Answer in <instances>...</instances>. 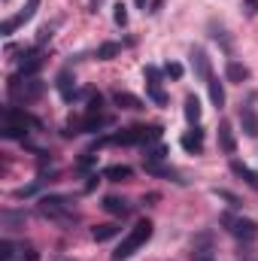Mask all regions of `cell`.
<instances>
[{"label": "cell", "mask_w": 258, "mask_h": 261, "mask_svg": "<svg viewBox=\"0 0 258 261\" xmlns=\"http://www.w3.org/2000/svg\"><path fill=\"white\" fill-rule=\"evenodd\" d=\"M219 222L237 237V240H255L258 237V222H252V219H243V216H234V213H222L219 216Z\"/></svg>", "instance_id": "cell-5"}, {"label": "cell", "mask_w": 258, "mask_h": 261, "mask_svg": "<svg viewBox=\"0 0 258 261\" xmlns=\"http://www.w3.org/2000/svg\"><path fill=\"white\" fill-rule=\"evenodd\" d=\"M143 167H146L149 176H164V179H170V182H176V186H186V182H189L176 167H167V164H149V161H143Z\"/></svg>", "instance_id": "cell-8"}, {"label": "cell", "mask_w": 258, "mask_h": 261, "mask_svg": "<svg viewBox=\"0 0 258 261\" xmlns=\"http://www.w3.org/2000/svg\"><path fill=\"white\" fill-rule=\"evenodd\" d=\"M179 143H183V149H186V152H192V155L203 152V128H197V125H194L189 134H183V140H179Z\"/></svg>", "instance_id": "cell-13"}, {"label": "cell", "mask_w": 258, "mask_h": 261, "mask_svg": "<svg viewBox=\"0 0 258 261\" xmlns=\"http://www.w3.org/2000/svg\"><path fill=\"white\" fill-rule=\"evenodd\" d=\"M152 231H155V225L149 222V219H140L134 228H131L128 234L122 237V243L116 246V252H113V261H128L140 246H146L149 243V237H152Z\"/></svg>", "instance_id": "cell-3"}, {"label": "cell", "mask_w": 258, "mask_h": 261, "mask_svg": "<svg viewBox=\"0 0 258 261\" xmlns=\"http://www.w3.org/2000/svg\"><path fill=\"white\" fill-rule=\"evenodd\" d=\"M0 219H3V225H6V228H12V225H21V222H24V213L3 210V213H0Z\"/></svg>", "instance_id": "cell-28"}, {"label": "cell", "mask_w": 258, "mask_h": 261, "mask_svg": "<svg viewBox=\"0 0 258 261\" xmlns=\"http://www.w3.org/2000/svg\"><path fill=\"white\" fill-rule=\"evenodd\" d=\"M100 110H104V97L97 91H91L88 94V103H85V116H100Z\"/></svg>", "instance_id": "cell-25"}, {"label": "cell", "mask_w": 258, "mask_h": 261, "mask_svg": "<svg viewBox=\"0 0 258 261\" xmlns=\"http://www.w3.org/2000/svg\"><path fill=\"white\" fill-rule=\"evenodd\" d=\"M6 91H9V97L12 100H24V103H31V100H37L43 91H46V85L40 82V79H34V76H12L9 82H6Z\"/></svg>", "instance_id": "cell-4"}, {"label": "cell", "mask_w": 258, "mask_h": 261, "mask_svg": "<svg viewBox=\"0 0 258 261\" xmlns=\"http://www.w3.org/2000/svg\"><path fill=\"white\" fill-rule=\"evenodd\" d=\"M119 52H122V43H100L97 52H94V58H97V61H113Z\"/></svg>", "instance_id": "cell-22"}, {"label": "cell", "mask_w": 258, "mask_h": 261, "mask_svg": "<svg viewBox=\"0 0 258 261\" xmlns=\"http://www.w3.org/2000/svg\"><path fill=\"white\" fill-rule=\"evenodd\" d=\"M113 18H116L119 28H125V24H128V6H125V3H116V6H113Z\"/></svg>", "instance_id": "cell-30"}, {"label": "cell", "mask_w": 258, "mask_h": 261, "mask_svg": "<svg viewBox=\"0 0 258 261\" xmlns=\"http://www.w3.org/2000/svg\"><path fill=\"white\" fill-rule=\"evenodd\" d=\"M46 64V58L37 52V49H31V52H21V64H18V73L21 76H34L40 67Z\"/></svg>", "instance_id": "cell-11"}, {"label": "cell", "mask_w": 258, "mask_h": 261, "mask_svg": "<svg viewBox=\"0 0 258 261\" xmlns=\"http://www.w3.org/2000/svg\"><path fill=\"white\" fill-rule=\"evenodd\" d=\"M155 85H161V70L155 64L146 67V88H155Z\"/></svg>", "instance_id": "cell-29"}, {"label": "cell", "mask_w": 258, "mask_h": 261, "mask_svg": "<svg viewBox=\"0 0 258 261\" xmlns=\"http://www.w3.org/2000/svg\"><path fill=\"white\" fill-rule=\"evenodd\" d=\"M192 261H216V255H213L210 246H200V249H194L192 252Z\"/></svg>", "instance_id": "cell-34"}, {"label": "cell", "mask_w": 258, "mask_h": 261, "mask_svg": "<svg viewBox=\"0 0 258 261\" xmlns=\"http://www.w3.org/2000/svg\"><path fill=\"white\" fill-rule=\"evenodd\" d=\"M73 197L70 195H46L40 197V216L43 219H49V222H55V225H61V228H73L76 225V213H73Z\"/></svg>", "instance_id": "cell-1"}, {"label": "cell", "mask_w": 258, "mask_h": 261, "mask_svg": "<svg viewBox=\"0 0 258 261\" xmlns=\"http://www.w3.org/2000/svg\"><path fill=\"white\" fill-rule=\"evenodd\" d=\"M104 0H88V12H97V6H100Z\"/></svg>", "instance_id": "cell-37"}, {"label": "cell", "mask_w": 258, "mask_h": 261, "mask_svg": "<svg viewBox=\"0 0 258 261\" xmlns=\"http://www.w3.org/2000/svg\"><path fill=\"white\" fill-rule=\"evenodd\" d=\"M207 91H210V100H213V107H216V110H222V107H225V88H222V82H219L216 76L207 82Z\"/></svg>", "instance_id": "cell-20"}, {"label": "cell", "mask_w": 258, "mask_h": 261, "mask_svg": "<svg viewBox=\"0 0 258 261\" xmlns=\"http://www.w3.org/2000/svg\"><path fill=\"white\" fill-rule=\"evenodd\" d=\"M219 149L225 152V155H234V149H237V140H234V130L228 122H222L219 125Z\"/></svg>", "instance_id": "cell-17"}, {"label": "cell", "mask_w": 258, "mask_h": 261, "mask_svg": "<svg viewBox=\"0 0 258 261\" xmlns=\"http://www.w3.org/2000/svg\"><path fill=\"white\" fill-rule=\"evenodd\" d=\"M15 252H18V243H12V240H0V261H12L15 258Z\"/></svg>", "instance_id": "cell-27"}, {"label": "cell", "mask_w": 258, "mask_h": 261, "mask_svg": "<svg viewBox=\"0 0 258 261\" xmlns=\"http://www.w3.org/2000/svg\"><path fill=\"white\" fill-rule=\"evenodd\" d=\"M55 88H58V94L64 97L67 103L76 97V79L70 76V70H61V73H58V82H55Z\"/></svg>", "instance_id": "cell-15"}, {"label": "cell", "mask_w": 258, "mask_h": 261, "mask_svg": "<svg viewBox=\"0 0 258 261\" xmlns=\"http://www.w3.org/2000/svg\"><path fill=\"white\" fill-rule=\"evenodd\" d=\"M37 9H40V0H28V3L12 15V18H6V21H3V28H0V31H3V37H9L15 28H21L24 21H31V18L37 15Z\"/></svg>", "instance_id": "cell-6"}, {"label": "cell", "mask_w": 258, "mask_h": 261, "mask_svg": "<svg viewBox=\"0 0 258 261\" xmlns=\"http://www.w3.org/2000/svg\"><path fill=\"white\" fill-rule=\"evenodd\" d=\"M119 234H122V225H116V222H107V225L91 228V237H94L97 243H107V240H113V237H119Z\"/></svg>", "instance_id": "cell-18"}, {"label": "cell", "mask_w": 258, "mask_h": 261, "mask_svg": "<svg viewBox=\"0 0 258 261\" xmlns=\"http://www.w3.org/2000/svg\"><path fill=\"white\" fill-rule=\"evenodd\" d=\"M164 73H167L170 79H183V73H186V67L179 64V61H167V67H164Z\"/></svg>", "instance_id": "cell-33"}, {"label": "cell", "mask_w": 258, "mask_h": 261, "mask_svg": "<svg viewBox=\"0 0 258 261\" xmlns=\"http://www.w3.org/2000/svg\"><path fill=\"white\" fill-rule=\"evenodd\" d=\"M243 9H246V15H255L258 12V0H243Z\"/></svg>", "instance_id": "cell-36"}, {"label": "cell", "mask_w": 258, "mask_h": 261, "mask_svg": "<svg viewBox=\"0 0 258 261\" xmlns=\"http://www.w3.org/2000/svg\"><path fill=\"white\" fill-rule=\"evenodd\" d=\"M225 76H228V82H240V85H243V82L252 76V70L246 64H240V61H228V64H225Z\"/></svg>", "instance_id": "cell-16"}, {"label": "cell", "mask_w": 258, "mask_h": 261, "mask_svg": "<svg viewBox=\"0 0 258 261\" xmlns=\"http://www.w3.org/2000/svg\"><path fill=\"white\" fill-rule=\"evenodd\" d=\"M240 128H243L246 137H252V140L258 137V113L249 107V103H243V107H240Z\"/></svg>", "instance_id": "cell-12"}, {"label": "cell", "mask_w": 258, "mask_h": 261, "mask_svg": "<svg viewBox=\"0 0 258 261\" xmlns=\"http://www.w3.org/2000/svg\"><path fill=\"white\" fill-rule=\"evenodd\" d=\"M131 176H134V170L128 164H113V167L104 170V179H110V182H128Z\"/></svg>", "instance_id": "cell-19"}, {"label": "cell", "mask_w": 258, "mask_h": 261, "mask_svg": "<svg viewBox=\"0 0 258 261\" xmlns=\"http://www.w3.org/2000/svg\"><path fill=\"white\" fill-rule=\"evenodd\" d=\"M189 58H192V70L197 79H203V82H210L213 79V67H210V58H207V52L200 49V46H194L192 52H189Z\"/></svg>", "instance_id": "cell-7"}, {"label": "cell", "mask_w": 258, "mask_h": 261, "mask_svg": "<svg viewBox=\"0 0 258 261\" xmlns=\"http://www.w3.org/2000/svg\"><path fill=\"white\" fill-rule=\"evenodd\" d=\"M113 100H116V107H122V110H131V113H140V110H146V103H143L137 94L125 91V88H113Z\"/></svg>", "instance_id": "cell-9"}, {"label": "cell", "mask_w": 258, "mask_h": 261, "mask_svg": "<svg viewBox=\"0 0 258 261\" xmlns=\"http://www.w3.org/2000/svg\"><path fill=\"white\" fill-rule=\"evenodd\" d=\"M183 113H186V119L197 125L200 122V100H197V94H186V107H183Z\"/></svg>", "instance_id": "cell-21"}, {"label": "cell", "mask_w": 258, "mask_h": 261, "mask_svg": "<svg viewBox=\"0 0 258 261\" xmlns=\"http://www.w3.org/2000/svg\"><path fill=\"white\" fill-rule=\"evenodd\" d=\"M100 206H104V210H107L110 216H119V219L131 216V210H134V206H131L125 197H116V195H107L104 200H100Z\"/></svg>", "instance_id": "cell-10"}, {"label": "cell", "mask_w": 258, "mask_h": 261, "mask_svg": "<svg viewBox=\"0 0 258 261\" xmlns=\"http://www.w3.org/2000/svg\"><path fill=\"white\" fill-rule=\"evenodd\" d=\"M164 155H167V149H164V146H149V149H146V155H143V161H149V164H161V161H164Z\"/></svg>", "instance_id": "cell-26"}, {"label": "cell", "mask_w": 258, "mask_h": 261, "mask_svg": "<svg viewBox=\"0 0 258 261\" xmlns=\"http://www.w3.org/2000/svg\"><path fill=\"white\" fill-rule=\"evenodd\" d=\"M58 24H61V21H52V24H43V28H40V34H37V43L43 46L46 40H52V34H55V28H58Z\"/></svg>", "instance_id": "cell-31"}, {"label": "cell", "mask_w": 258, "mask_h": 261, "mask_svg": "<svg viewBox=\"0 0 258 261\" xmlns=\"http://www.w3.org/2000/svg\"><path fill=\"white\" fill-rule=\"evenodd\" d=\"M134 3H137V6H146V0H134Z\"/></svg>", "instance_id": "cell-38"}, {"label": "cell", "mask_w": 258, "mask_h": 261, "mask_svg": "<svg viewBox=\"0 0 258 261\" xmlns=\"http://www.w3.org/2000/svg\"><path fill=\"white\" fill-rule=\"evenodd\" d=\"M161 137V125H134V128H125V130H119V134H110V137H104L97 146H149L152 140H158Z\"/></svg>", "instance_id": "cell-2"}, {"label": "cell", "mask_w": 258, "mask_h": 261, "mask_svg": "<svg viewBox=\"0 0 258 261\" xmlns=\"http://www.w3.org/2000/svg\"><path fill=\"white\" fill-rule=\"evenodd\" d=\"M91 164H94V155H82V158H79V164H76V167H79V170H88V167H91Z\"/></svg>", "instance_id": "cell-35"}, {"label": "cell", "mask_w": 258, "mask_h": 261, "mask_svg": "<svg viewBox=\"0 0 258 261\" xmlns=\"http://www.w3.org/2000/svg\"><path fill=\"white\" fill-rule=\"evenodd\" d=\"M210 37H213L216 43H222V49H225V52H231V37H228V31H225L222 24L210 21Z\"/></svg>", "instance_id": "cell-24"}, {"label": "cell", "mask_w": 258, "mask_h": 261, "mask_svg": "<svg viewBox=\"0 0 258 261\" xmlns=\"http://www.w3.org/2000/svg\"><path fill=\"white\" fill-rule=\"evenodd\" d=\"M231 173H234V176H240L249 189H255V192H258V170H252L249 164H243V161H231Z\"/></svg>", "instance_id": "cell-14"}, {"label": "cell", "mask_w": 258, "mask_h": 261, "mask_svg": "<svg viewBox=\"0 0 258 261\" xmlns=\"http://www.w3.org/2000/svg\"><path fill=\"white\" fill-rule=\"evenodd\" d=\"M213 195L222 197V200H228V206H231V210H237V206H240V197L231 195V192H225V189H213Z\"/></svg>", "instance_id": "cell-32"}, {"label": "cell", "mask_w": 258, "mask_h": 261, "mask_svg": "<svg viewBox=\"0 0 258 261\" xmlns=\"http://www.w3.org/2000/svg\"><path fill=\"white\" fill-rule=\"evenodd\" d=\"M3 140H24V134H28V125H15V122H3Z\"/></svg>", "instance_id": "cell-23"}]
</instances>
